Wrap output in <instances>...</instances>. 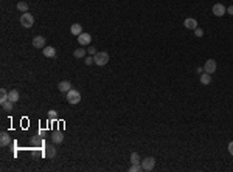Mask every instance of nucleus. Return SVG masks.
<instances>
[{"instance_id":"1","label":"nucleus","mask_w":233,"mask_h":172,"mask_svg":"<svg viewBox=\"0 0 233 172\" xmlns=\"http://www.w3.org/2000/svg\"><path fill=\"white\" fill-rule=\"evenodd\" d=\"M93 61L98 67H104L107 62H109V53L106 51H98L95 56H93Z\"/></svg>"},{"instance_id":"2","label":"nucleus","mask_w":233,"mask_h":172,"mask_svg":"<svg viewBox=\"0 0 233 172\" xmlns=\"http://www.w3.org/2000/svg\"><path fill=\"white\" fill-rule=\"evenodd\" d=\"M20 25L23 28H31L34 25V16L30 14V12H23L22 17H20Z\"/></svg>"},{"instance_id":"3","label":"nucleus","mask_w":233,"mask_h":172,"mask_svg":"<svg viewBox=\"0 0 233 172\" xmlns=\"http://www.w3.org/2000/svg\"><path fill=\"white\" fill-rule=\"evenodd\" d=\"M67 101L70 102V104H78L79 101H81V93L78 91V90H70V91H67Z\"/></svg>"},{"instance_id":"4","label":"nucleus","mask_w":233,"mask_h":172,"mask_svg":"<svg viewBox=\"0 0 233 172\" xmlns=\"http://www.w3.org/2000/svg\"><path fill=\"white\" fill-rule=\"evenodd\" d=\"M141 168H143V171H146V172H149V171H152L154 169V166H155V158L154 157H146L141 163Z\"/></svg>"},{"instance_id":"5","label":"nucleus","mask_w":233,"mask_h":172,"mask_svg":"<svg viewBox=\"0 0 233 172\" xmlns=\"http://www.w3.org/2000/svg\"><path fill=\"white\" fill-rule=\"evenodd\" d=\"M211 12H213L216 17H222V16L227 12V8H225L222 3H215L213 8H211Z\"/></svg>"},{"instance_id":"6","label":"nucleus","mask_w":233,"mask_h":172,"mask_svg":"<svg viewBox=\"0 0 233 172\" xmlns=\"http://www.w3.org/2000/svg\"><path fill=\"white\" fill-rule=\"evenodd\" d=\"M216 68H218V65H216V61L215 59H208L205 62V65H204V71L208 73V75H213L216 71Z\"/></svg>"},{"instance_id":"7","label":"nucleus","mask_w":233,"mask_h":172,"mask_svg":"<svg viewBox=\"0 0 233 172\" xmlns=\"http://www.w3.org/2000/svg\"><path fill=\"white\" fill-rule=\"evenodd\" d=\"M33 47L34 48H39V50H44L47 45H45V37L44 36H36L33 39Z\"/></svg>"},{"instance_id":"8","label":"nucleus","mask_w":233,"mask_h":172,"mask_svg":"<svg viewBox=\"0 0 233 172\" xmlns=\"http://www.w3.org/2000/svg\"><path fill=\"white\" fill-rule=\"evenodd\" d=\"M78 42H79V45H89V43L92 42V36L89 34V33H81L79 36H78Z\"/></svg>"},{"instance_id":"9","label":"nucleus","mask_w":233,"mask_h":172,"mask_svg":"<svg viewBox=\"0 0 233 172\" xmlns=\"http://www.w3.org/2000/svg\"><path fill=\"white\" fill-rule=\"evenodd\" d=\"M184 25H185V28H188V30H194V28H197V20L193 19V17H186L185 20H184Z\"/></svg>"},{"instance_id":"10","label":"nucleus","mask_w":233,"mask_h":172,"mask_svg":"<svg viewBox=\"0 0 233 172\" xmlns=\"http://www.w3.org/2000/svg\"><path fill=\"white\" fill-rule=\"evenodd\" d=\"M58 88H59V91L67 93V91H70V90H72V84H70L68 81H61V82L58 84Z\"/></svg>"},{"instance_id":"11","label":"nucleus","mask_w":233,"mask_h":172,"mask_svg":"<svg viewBox=\"0 0 233 172\" xmlns=\"http://www.w3.org/2000/svg\"><path fill=\"white\" fill-rule=\"evenodd\" d=\"M51 141H53L54 144L62 143V141H64V133H62V132H53V135H51Z\"/></svg>"},{"instance_id":"12","label":"nucleus","mask_w":233,"mask_h":172,"mask_svg":"<svg viewBox=\"0 0 233 172\" xmlns=\"http://www.w3.org/2000/svg\"><path fill=\"white\" fill-rule=\"evenodd\" d=\"M200 84L202 86H210L211 84V75H208V73H202L200 75Z\"/></svg>"},{"instance_id":"13","label":"nucleus","mask_w":233,"mask_h":172,"mask_svg":"<svg viewBox=\"0 0 233 172\" xmlns=\"http://www.w3.org/2000/svg\"><path fill=\"white\" fill-rule=\"evenodd\" d=\"M42 53H44L45 57H54V56H56V50H54V47H45V48L42 50Z\"/></svg>"},{"instance_id":"14","label":"nucleus","mask_w":233,"mask_h":172,"mask_svg":"<svg viewBox=\"0 0 233 172\" xmlns=\"http://www.w3.org/2000/svg\"><path fill=\"white\" fill-rule=\"evenodd\" d=\"M70 33H72L73 36H79V34L83 33V27H81L79 23H73L72 28H70Z\"/></svg>"},{"instance_id":"15","label":"nucleus","mask_w":233,"mask_h":172,"mask_svg":"<svg viewBox=\"0 0 233 172\" xmlns=\"http://www.w3.org/2000/svg\"><path fill=\"white\" fill-rule=\"evenodd\" d=\"M8 99H9V101H13V102H17V101L20 99L19 91H17V90H11V91L8 93Z\"/></svg>"},{"instance_id":"16","label":"nucleus","mask_w":233,"mask_h":172,"mask_svg":"<svg viewBox=\"0 0 233 172\" xmlns=\"http://www.w3.org/2000/svg\"><path fill=\"white\" fill-rule=\"evenodd\" d=\"M9 144V135L6 133V132H2L0 133V146H8Z\"/></svg>"},{"instance_id":"17","label":"nucleus","mask_w":233,"mask_h":172,"mask_svg":"<svg viewBox=\"0 0 233 172\" xmlns=\"http://www.w3.org/2000/svg\"><path fill=\"white\" fill-rule=\"evenodd\" d=\"M45 155L47 158H53L54 155H56V149H54V146H51V144H48L45 147Z\"/></svg>"},{"instance_id":"18","label":"nucleus","mask_w":233,"mask_h":172,"mask_svg":"<svg viewBox=\"0 0 233 172\" xmlns=\"http://www.w3.org/2000/svg\"><path fill=\"white\" fill-rule=\"evenodd\" d=\"M86 54H87V50H84V48H78V50H75V51H73V56H75L76 59L86 57Z\"/></svg>"},{"instance_id":"19","label":"nucleus","mask_w":233,"mask_h":172,"mask_svg":"<svg viewBox=\"0 0 233 172\" xmlns=\"http://www.w3.org/2000/svg\"><path fill=\"white\" fill-rule=\"evenodd\" d=\"M13 106H14V102L8 99L6 102H3V104H2V109H3L5 112H11V110H13Z\"/></svg>"},{"instance_id":"20","label":"nucleus","mask_w":233,"mask_h":172,"mask_svg":"<svg viewBox=\"0 0 233 172\" xmlns=\"http://www.w3.org/2000/svg\"><path fill=\"white\" fill-rule=\"evenodd\" d=\"M131 163H132V165H140V163H141L140 155L137 152H132V154H131Z\"/></svg>"},{"instance_id":"21","label":"nucleus","mask_w":233,"mask_h":172,"mask_svg":"<svg viewBox=\"0 0 233 172\" xmlns=\"http://www.w3.org/2000/svg\"><path fill=\"white\" fill-rule=\"evenodd\" d=\"M17 9H19L20 12H27V11H28V3H27V2H19V3H17Z\"/></svg>"},{"instance_id":"22","label":"nucleus","mask_w":233,"mask_h":172,"mask_svg":"<svg viewBox=\"0 0 233 172\" xmlns=\"http://www.w3.org/2000/svg\"><path fill=\"white\" fill-rule=\"evenodd\" d=\"M6 101H8V91L5 88H0V104H3Z\"/></svg>"},{"instance_id":"23","label":"nucleus","mask_w":233,"mask_h":172,"mask_svg":"<svg viewBox=\"0 0 233 172\" xmlns=\"http://www.w3.org/2000/svg\"><path fill=\"white\" fill-rule=\"evenodd\" d=\"M48 120H50V121H56V120H58L56 110H50V112H48Z\"/></svg>"},{"instance_id":"24","label":"nucleus","mask_w":233,"mask_h":172,"mask_svg":"<svg viewBox=\"0 0 233 172\" xmlns=\"http://www.w3.org/2000/svg\"><path fill=\"white\" fill-rule=\"evenodd\" d=\"M140 171H143L141 165H132V166L129 168V172H140Z\"/></svg>"},{"instance_id":"25","label":"nucleus","mask_w":233,"mask_h":172,"mask_svg":"<svg viewBox=\"0 0 233 172\" xmlns=\"http://www.w3.org/2000/svg\"><path fill=\"white\" fill-rule=\"evenodd\" d=\"M194 34H196V37H202L204 36V30L197 27V28H194Z\"/></svg>"},{"instance_id":"26","label":"nucleus","mask_w":233,"mask_h":172,"mask_svg":"<svg viewBox=\"0 0 233 172\" xmlns=\"http://www.w3.org/2000/svg\"><path fill=\"white\" fill-rule=\"evenodd\" d=\"M95 61H93V56H86V65H93Z\"/></svg>"},{"instance_id":"27","label":"nucleus","mask_w":233,"mask_h":172,"mask_svg":"<svg viewBox=\"0 0 233 172\" xmlns=\"http://www.w3.org/2000/svg\"><path fill=\"white\" fill-rule=\"evenodd\" d=\"M87 53H89L90 56H95V54H96L98 51H96V48H93V47H89V48H87Z\"/></svg>"},{"instance_id":"28","label":"nucleus","mask_w":233,"mask_h":172,"mask_svg":"<svg viewBox=\"0 0 233 172\" xmlns=\"http://www.w3.org/2000/svg\"><path fill=\"white\" fill-rule=\"evenodd\" d=\"M229 152H230V155H233V141L229 143Z\"/></svg>"},{"instance_id":"29","label":"nucleus","mask_w":233,"mask_h":172,"mask_svg":"<svg viewBox=\"0 0 233 172\" xmlns=\"http://www.w3.org/2000/svg\"><path fill=\"white\" fill-rule=\"evenodd\" d=\"M227 12H229L230 16H233V5H232V6H229V8H227Z\"/></svg>"},{"instance_id":"30","label":"nucleus","mask_w":233,"mask_h":172,"mask_svg":"<svg viewBox=\"0 0 233 172\" xmlns=\"http://www.w3.org/2000/svg\"><path fill=\"white\" fill-rule=\"evenodd\" d=\"M196 71H197V73H199V75H202V73H204V67H199V68H197V70H196Z\"/></svg>"}]
</instances>
